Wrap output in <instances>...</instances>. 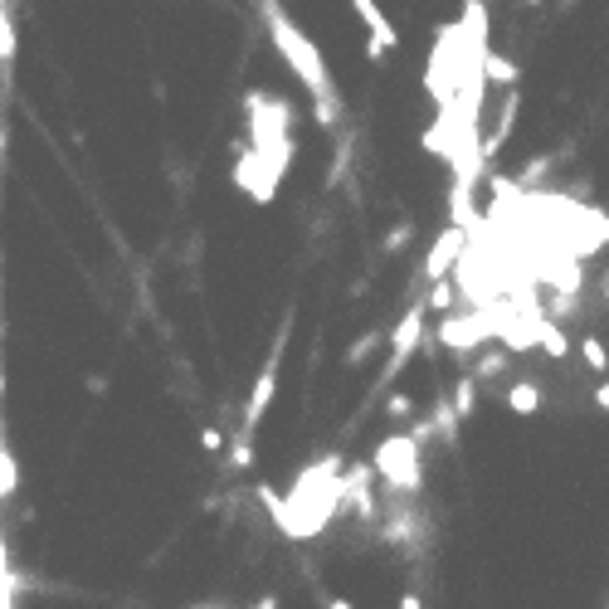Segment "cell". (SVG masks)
<instances>
[{"mask_svg": "<svg viewBox=\"0 0 609 609\" xmlns=\"http://www.w3.org/2000/svg\"><path fill=\"white\" fill-rule=\"evenodd\" d=\"M259 10H264V25H268V39H273V49L283 54V64L293 69V78L307 88V98H312V117L322 122V127H332L342 108H337V83L327 74V59H322V49L303 35V25L278 5V0H259Z\"/></svg>", "mask_w": 609, "mask_h": 609, "instance_id": "obj_1", "label": "cell"}, {"mask_svg": "<svg viewBox=\"0 0 609 609\" xmlns=\"http://www.w3.org/2000/svg\"><path fill=\"white\" fill-rule=\"evenodd\" d=\"M371 473L385 478L390 488L400 497L419 493V483H424V458H419V439L415 434H390L381 439V449L371 458Z\"/></svg>", "mask_w": 609, "mask_h": 609, "instance_id": "obj_2", "label": "cell"}, {"mask_svg": "<svg viewBox=\"0 0 609 609\" xmlns=\"http://www.w3.org/2000/svg\"><path fill=\"white\" fill-rule=\"evenodd\" d=\"M278 181H283V166H278L273 156L254 152V147L234 161V186L249 195L254 205H268V200L278 195Z\"/></svg>", "mask_w": 609, "mask_h": 609, "instance_id": "obj_3", "label": "cell"}, {"mask_svg": "<svg viewBox=\"0 0 609 609\" xmlns=\"http://www.w3.org/2000/svg\"><path fill=\"white\" fill-rule=\"evenodd\" d=\"M444 351H478V346L493 337V317H483V312H454V317H444L439 322V332H434Z\"/></svg>", "mask_w": 609, "mask_h": 609, "instance_id": "obj_4", "label": "cell"}, {"mask_svg": "<svg viewBox=\"0 0 609 609\" xmlns=\"http://www.w3.org/2000/svg\"><path fill=\"white\" fill-rule=\"evenodd\" d=\"M468 254V225H449L434 244H429V259H424V283H439L458 268V259Z\"/></svg>", "mask_w": 609, "mask_h": 609, "instance_id": "obj_5", "label": "cell"}, {"mask_svg": "<svg viewBox=\"0 0 609 609\" xmlns=\"http://www.w3.org/2000/svg\"><path fill=\"white\" fill-rule=\"evenodd\" d=\"M351 5H356V15H361V25H366V35H371L366 59H376V64H381L385 54H395V49H400V30L390 25V15H385L376 0H351Z\"/></svg>", "mask_w": 609, "mask_h": 609, "instance_id": "obj_6", "label": "cell"}, {"mask_svg": "<svg viewBox=\"0 0 609 609\" xmlns=\"http://www.w3.org/2000/svg\"><path fill=\"white\" fill-rule=\"evenodd\" d=\"M419 337H424V303H415L405 317H400V327H395V337H390V376L415 356V346H419Z\"/></svg>", "mask_w": 609, "mask_h": 609, "instance_id": "obj_7", "label": "cell"}, {"mask_svg": "<svg viewBox=\"0 0 609 609\" xmlns=\"http://www.w3.org/2000/svg\"><path fill=\"white\" fill-rule=\"evenodd\" d=\"M273 390H278V351L268 356V366L259 371V381H254V395H249V405H244V434H254V429L264 424L268 405H273Z\"/></svg>", "mask_w": 609, "mask_h": 609, "instance_id": "obj_8", "label": "cell"}, {"mask_svg": "<svg viewBox=\"0 0 609 609\" xmlns=\"http://www.w3.org/2000/svg\"><path fill=\"white\" fill-rule=\"evenodd\" d=\"M20 488V463H15V449L5 439V424H0V502H10Z\"/></svg>", "mask_w": 609, "mask_h": 609, "instance_id": "obj_9", "label": "cell"}, {"mask_svg": "<svg viewBox=\"0 0 609 609\" xmlns=\"http://www.w3.org/2000/svg\"><path fill=\"white\" fill-rule=\"evenodd\" d=\"M507 410L512 415H541V390L532 381H517L507 390Z\"/></svg>", "mask_w": 609, "mask_h": 609, "instance_id": "obj_10", "label": "cell"}, {"mask_svg": "<svg viewBox=\"0 0 609 609\" xmlns=\"http://www.w3.org/2000/svg\"><path fill=\"white\" fill-rule=\"evenodd\" d=\"M536 346H541L546 356H566V351H571L566 332H561V327H551V322H536Z\"/></svg>", "mask_w": 609, "mask_h": 609, "instance_id": "obj_11", "label": "cell"}, {"mask_svg": "<svg viewBox=\"0 0 609 609\" xmlns=\"http://www.w3.org/2000/svg\"><path fill=\"white\" fill-rule=\"evenodd\" d=\"M580 356H585V366H590L595 376H609V351L600 337H580Z\"/></svg>", "mask_w": 609, "mask_h": 609, "instance_id": "obj_12", "label": "cell"}, {"mask_svg": "<svg viewBox=\"0 0 609 609\" xmlns=\"http://www.w3.org/2000/svg\"><path fill=\"white\" fill-rule=\"evenodd\" d=\"M15 59V15H10V0H0V64Z\"/></svg>", "mask_w": 609, "mask_h": 609, "instance_id": "obj_13", "label": "cell"}, {"mask_svg": "<svg viewBox=\"0 0 609 609\" xmlns=\"http://www.w3.org/2000/svg\"><path fill=\"white\" fill-rule=\"evenodd\" d=\"M0 609H15V571H10V551L0 536Z\"/></svg>", "mask_w": 609, "mask_h": 609, "instance_id": "obj_14", "label": "cell"}, {"mask_svg": "<svg viewBox=\"0 0 609 609\" xmlns=\"http://www.w3.org/2000/svg\"><path fill=\"white\" fill-rule=\"evenodd\" d=\"M483 78H493V83H517V69H512V59H502V54H493L488 49V59H483Z\"/></svg>", "mask_w": 609, "mask_h": 609, "instance_id": "obj_15", "label": "cell"}, {"mask_svg": "<svg viewBox=\"0 0 609 609\" xmlns=\"http://www.w3.org/2000/svg\"><path fill=\"white\" fill-rule=\"evenodd\" d=\"M473 395H478V381H473V376H463V381H458V390H454V405H449V410H454V419L473 415Z\"/></svg>", "mask_w": 609, "mask_h": 609, "instance_id": "obj_16", "label": "cell"}, {"mask_svg": "<svg viewBox=\"0 0 609 609\" xmlns=\"http://www.w3.org/2000/svg\"><path fill=\"white\" fill-rule=\"evenodd\" d=\"M385 415H390V419L415 415V400H410V395H390V400H385Z\"/></svg>", "mask_w": 609, "mask_h": 609, "instance_id": "obj_17", "label": "cell"}, {"mask_svg": "<svg viewBox=\"0 0 609 609\" xmlns=\"http://www.w3.org/2000/svg\"><path fill=\"white\" fill-rule=\"evenodd\" d=\"M200 444H205V449H210V454H215V449H220V444H225V434H220V429H200Z\"/></svg>", "mask_w": 609, "mask_h": 609, "instance_id": "obj_18", "label": "cell"}, {"mask_svg": "<svg viewBox=\"0 0 609 609\" xmlns=\"http://www.w3.org/2000/svg\"><path fill=\"white\" fill-rule=\"evenodd\" d=\"M595 405H600V410H605V415H609V381H600V385H595Z\"/></svg>", "mask_w": 609, "mask_h": 609, "instance_id": "obj_19", "label": "cell"}, {"mask_svg": "<svg viewBox=\"0 0 609 609\" xmlns=\"http://www.w3.org/2000/svg\"><path fill=\"white\" fill-rule=\"evenodd\" d=\"M327 609H356L351 600H342V595H327Z\"/></svg>", "mask_w": 609, "mask_h": 609, "instance_id": "obj_20", "label": "cell"}, {"mask_svg": "<svg viewBox=\"0 0 609 609\" xmlns=\"http://www.w3.org/2000/svg\"><path fill=\"white\" fill-rule=\"evenodd\" d=\"M400 609H424V605H419V595H400Z\"/></svg>", "mask_w": 609, "mask_h": 609, "instance_id": "obj_21", "label": "cell"}, {"mask_svg": "<svg viewBox=\"0 0 609 609\" xmlns=\"http://www.w3.org/2000/svg\"><path fill=\"white\" fill-rule=\"evenodd\" d=\"M249 609H278V600H259V605H249Z\"/></svg>", "mask_w": 609, "mask_h": 609, "instance_id": "obj_22", "label": "cell"}, {"mask_svg": "<svg viewBox=\"0 0 609 609\" xmlns=\"http://www.w3.org/2000/svg\"><path fill=\"white\" fill-rule=\"evenodd\" d=\"M0 390H5V366H0Z\"/></svg>", "mask_w": 609, "mask_h": 609, "instance_id": "obj_23", "label": "cell"}, {"mask_svg": "<svg viewBox=\"0 0 609 609\" xmlns=\"http://www.w3.org/2000/svg\"><path fill=\"white\" fill-rule=\"evenodd\" d=\"M0 147H5V132H0Z\"/></svg>", "mask_w": 609, "mask_h": 609, "instance_id": "obj_24", "label": "cell"}]
</instances>
